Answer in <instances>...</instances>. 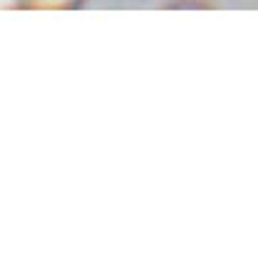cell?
<instances>
[{
	"mask_svg": "<svg viewBox=\"0 0 258 258\" xmlns=\"http://www.w3.org/2000/svg\"><path fill=\"white\" fill-rule=\"evenodd\" d=\"M0 11H26L24 0H0Z\"/></svg>",
	"mask_w": 258,
	"mask_h": 258,
	"instance_id": "2",
	"label": "cell"
},
{
	"mask_svg": "<svg viewBox=\"0 0 258 258\" xmlns=\"http://www.w3.org/2000/svg\"><path fill=\"white\" fill-rule=\"evenodd\" d=\"M85 0H24L26 11H47V13H59V11H78L83 8Z\"/></svg>",
	"mask_w": 258,
	"mask_h": 258,
	"instance_id": "1",
	"label": "cell"
}]
</instances>
